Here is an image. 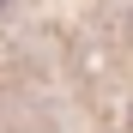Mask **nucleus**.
<instances>
[{
  "mask_svg": "<svg viewBox=\"0 0 133 133\" xmlns=\"http://www.w3.org/2000/svg\"><path fill=\"white\" fill-rule=\"evenodd\" d=\"M0 12H6V0H0Z\"/></svg>",
  "mask_w": 133,
  "mask_h": 133,
  "instance_id": "obj_1",
  "label": "nucleus"
}]
</instances>
